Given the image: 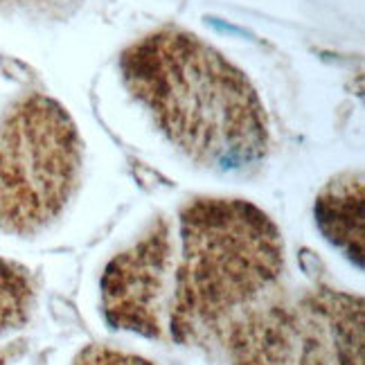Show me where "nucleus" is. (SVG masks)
Returning <instances> with one entry per match:
<instances>
[{"label":"nucleus","mask_w":365,"mask_h":365,"mask_svg":"<svg viewBox=\"0 0 365 365\" xmlns=\"http://www.w3.org/2000/svg\"><path fill=\"white\" fill-rule=\"evenodd\" d=\"M282 273V232L262 207L199 196L153 219L106 264L102 312L113 329L196 345L223 336Z\"/></svg>","instance_id":"1"},{"label":"nucleus","mask_w":365,"mask_h":365,"mask_svg":"<svg viewBox=\"0 0 365 365\" xmlns=\"http://www.w3.org/2000/svg\"><path fill=\"white\" fill-rule=\"evenodd\" d=\"M126 91L196 165L240 172L266 158L269 118L242 68L180 27L149 32L120 54Z\"/></svg>","instance_id":"2"},{"label":"nucleus","mask_w":365,"mask_h":365,"mask_svg":"<svg viewBox=\"0 0 365 365\" xmlns=\"http://www.w3.org/2000/svg\"><path fill=\"white\" fill-rule=\"evenodd\" d=\"M83 145L52 97L27 93L0 118V232L30 237L57 221L75 196Z\"/></svg>","instance_id":"3"},{"label":"nucleus","mask_w":365,"mask_h":365,"mask_svg":"<svg viewBox=\"0 0 365 365\" xmlns=\"http://www.w3.org/2000/svg\"><path fill=\"white\" fill-rule=\"evenodd\" d=\"M221 339L230 365H365V304L318 284L252 304Z\"/></svg>","instance_id":"4"},{"label":"nucleus","mask_w":365,"mask_h":365,"mask_svg":"<svg viewBox=\"0 0 365 365\" xmlns=\"http://www.w3.org/2000/svg\"><path fill=\"white\" fill-rule=\"evenodd\" d=\"M363 176L345 172L331 178L316 196V223L322 237L349 262L363 266Z\"/></svg>","instance_id":"5"},{"label":"nucleus","mask_w":365,"mask_h":365,"mask_svg":"<svg viewBox=\"0 0 365 365\" xmlns=\"http://www.w3.org/2000/svg\"><path fill=\"white\" fill-rule=\"evenodd\" d=\"M36 287L25 266L0 257V336L21 329L30 320Z\"/></svg>","instance_id":"6"},{"label":"nucleus","mask_w":365,"mask_h":365,"mask_svg":"<svg viewBox=\"0 0 365 365\" xmlns=\"http://www.w3.org/2000/svg\"><path fill=\"white\" fill-rule=\"evenodd\" d=\"M73 365H158V363L131 354V352H124V349L91 345L86 349H81Z\"/></svg>","instance_id":"7"},{"label":"nucleus","mask_w":365,"mask_h":365,"mask_svg":"<svg viewBox=\"0 0 365 365\" xmlns=\"http://www.w3.org/2000/svg\"><path fill=\"white\" fill-rule=\"evenodd\" d=\"M0 365H9L7 363V354H3V352H0Z\"/></svg>","instance_id":"8"},{"label":"nucleus","mask_w":365,"mask_h":365,"mask_svg":"<svg viewBox=\"0 0 365 365\" xmlns=\"http://www.w3.org/2000/svg\"><path fill=\"white\" fill-rule=\"evenodd\" d=\"M0 3H14V0H0Z\"/></svg>","instance_id":"9"}]
</instances>
